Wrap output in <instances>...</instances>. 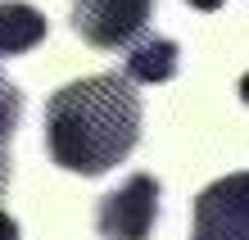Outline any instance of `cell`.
I'll list each match as a JSON object with an SVG mask.
<instances>
[{
    "instance_id": "obj_6",
    "label": "cell",
    "mask_w": 249,
    "mask_h": 240,
    "mask_svg": "<svg viewBox=\"0 0 249 240\" xmlns=\"http://www.w3.org/2000/svg\"><path fill=\"white\" fill-rule=\"evenodd\" d=\"M177 73V41L168 37H145L127 55V82H168Z\"/></svg>"
},
{
    "instance_id": "obj_1",
    "label": "cell",
    "mask_w": 249,
    "mask_h": 240,
    "mask_svg": "<svg viewBox=\"0 0 249 240\" xmlns=\"http://www.w3.org/2000/svg\"><path fill=\"white\" fill-rule=\"evenodd\" d=\"M141 141V95L118 73L68 82L46 104V145L59 168L100 177Z\"/></svg>"
},
{
    "instance_id": "obj_4",
    "label": "cell",
    "mask_w": 249,
    "mask_h": 240,
    "mask_svg": "<svg viewBox=\"0 0 249 240\" xmlns=\"http://www.w3.org/2000/svg\"><path fill=\"white\" fill-rule=\"evenodd\" d=\"M195 236L249 240V172H231L195 200Z\"/></svg>"
},
{
    "instance_id": "obj_9",
    "label": "cell",
    "mask_w": 249,
    "mask_h": 240,
    "mask_svg": "<svg viewBox=\"0 0 249 240\" xmlns=\"http://www.w3.org/2000/svg\"><path fill=\"white\" fill-rule=\"evenodd\" d=\"M186 5H195V9H222V0H186Z\"/></svg>"
},
{
    "instance_id": "obj_10",
    "label": "cell",
    "mask_w": 249,
    "mask_h": 240,
    "mask_svg": "<svg viewBox=\"0 0 249 240\" xmlns=\"http://www.w3.org/2000/svg\"><path fill=\"white\" fill-rule=\"evenodd\" d=\"M240 100L249 104V73H245V77H240Z\"/></svg>"
},
{
    "instance_id": "obj_2",
    "label": "cell",
    "mask_w": 249,
    "mask_h": 240,
    "mask_svg": "<svg viewBox=\"0 0 249 240\" xmlns=\"http://www.w3.org/2000/svg\"><path fill=\"white\" fill-rule=\"evenodd\" d=\"M154 14V0H72V32L95 50L131 46Z\"/></svg>"
},
{
    "instance_id": "obj_3",
    "label": "cell",
    "mask_w": 249,
    "mask_h": 240,
    "mask_svg": "<svg viewBox=\"0 0 249 240\" xmlns=\"http://www.w3.org/2000/svg\"><path fill=\"white\" fill-rule=\"evenodd\" d=\"M154 218H159V182L150 172H136L127 186L105 195L95 227L105 240H150Z\"/></svg>"
},
{
    "instance_id": "obj_8",
    "label": "cell",
    "mask_w": 249,
    "mask_h": 240,
    "mask_svg": "<svg viewBox=\"0 0 249 240\" xmlns=\"http://www.w3.org/2000/svg\"><path fill=\"white\" fill-rule=\"evenodd\" d=\"M0 240H18V222H14L5 208H0Z\"/></svg>"
},
{
    "instance_id": "obj_7",
    "label": "cell",
    "mask_w": 249,
    "mask_h": 240,
    "mask_svg": "<svg viewBox=\"0 0 249 240\" xmlns=\"http://www.w3.org/2000/svg\"><path fill=\"white\" fill-rule=\"evenodd\" d=\"M18 113H23V95H18V86L0 77V177H5V149H9V141H14Z\"/></svg>"
},
{
    "instance_id": "obj_11",
    "label": "cell",
    "mask_w": 249,
    "mask_h": 240,
    "mask_svg": "<svg viewBox=\"0 0 249 240\" xmlns=\"http://www.w3.org/2000/svg\"><path fill=\"white\" fill-rule=\"evenodd\" d=\"M195 240H236V236H195Z\"/></svg>"
},
{
    "instance_id": "obj_5",
    "label": "cell",
    "mask_w": 249,
    "mask_h": 240,
    "mask_svg": "<svg viewBox=\"0 0 249 240\" xmlns=\"http://www.w3.org/2000/svg\"><path fill=\"white\" fill-rule=\"evenodd\" d=\"M36 41H46L41 9L23 5V0H0V55H23Z\"/></svg>"
}]
</instances>
